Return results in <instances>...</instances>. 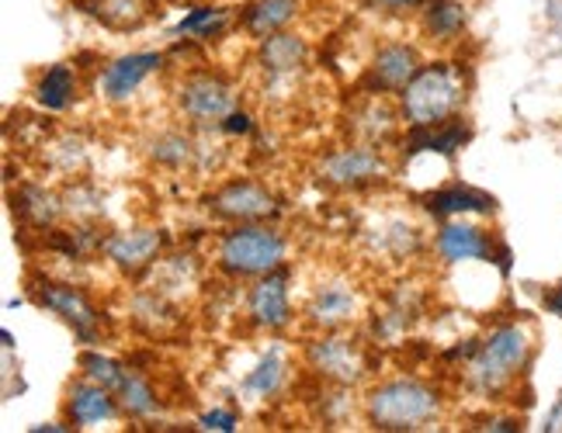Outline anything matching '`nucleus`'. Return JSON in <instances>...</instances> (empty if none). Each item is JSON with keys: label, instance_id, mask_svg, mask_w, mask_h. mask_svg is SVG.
Instances as JSON below:
<instances>
[{"label": "nucleus", "instance_id": "1", "mask_svg": "<svg viewBox=\"0 0 562 433\" xmlns=\"http://www.w3.org/2000/svg\"><path fill=\"white\" fill-rule=\"evenodd\" d=\"M462 98V70L451 67V62H430L403 87V118H409V125H438L459 112Z\"/></svg>", "mask_w": 562, "mask_h": 433}, {"label": "nucleus", "instance_id": "2", "mask_svg": "<svg viewBox=\"0 0 562 433\" xmlns=\"http://www.w3.org/2000/svg\"><path fill=\"white\" fill-rule=\"evenodd\" d=\"M531 346H535V337L525 322H504V327H496L480 343V351L472 354V364H469L472 381L486 388V392L510 385L528 367Z\"/></svg>", "mask_w": 562, "mask_h": 433}, {"label": "nucleus", "instance_id": "3", "mask_svg": "<svg viewBox=\"0 0 562 433\" xmlns=\"http://www.w3.org/2000/svg\"><path fill=\"white\" fill-rule=\"evenodd\" d=\"M289 243L278 229L240 223L220 240V267L233 277H265L285 267Z\"/></svg>", "mask_w": 562, "mask_h": 433}, {"label": "nucleus", "instance_id": "4", "mask_svg": "<svg viewBox=\"0 0 562 433\" xmlns=\"http://www.w3.org/2000/svg\"><path fill=\"white\" fill-rule=\"evenodd\" d=\"M438 413V396L420 381L379 385L369 399V417L382 430H414Z\"/></svg>", "mask_w": 562, "mask_h": 433}, {"label": "nucleus", "instance_id": "5", "mask_svg": "<svg viewBox=\"0 0 562 433\" xmlns=\"http://www.w3.org/2000/svg\"><path fill=\"white\" fill-rule=\"evenodd\" d=\"M233 104H236L233 87L215 73H194L178 87V112L194 125L226 118L233 112Z\"/></svg>", "mask_w": 562, "mask_h": 433}, {"label": "nucleus", "instance_id": "6", "mask_svg": "<svg viewBox=\"0 0 562 433\" xmlns=\"http://www.w3.org/2000/svg\"><path fill=\"white\" fill-rule=\"evenodd\" d=\"M32 298L38 301V306H46V309H53L56 316L67 319L83 340H91V337H94L98 322H101V312H98L77 288H70V285H56V281H49V277H38V281H32Z\"/></svg>", "mask_w": 562, "mask_h": 433}, {"label": "nucleus", "instance_id": "7", "mask_svg": "<svg viewBox=\"0 0 562 433\" xmlns=\"http://www.w3.org/2000/svg\"><path fill=\"white\" fill-rule=\"evenodd\" d=\"M209 208L229 223H261L268 215H274V198L271 191H265L254 181H229L209 198Z\"/></svg>", "mask_w": 562, "mask_h": 433}, {"label": "nucleus", "instance_id": "8", "mask_svg": "<svg viewBox=\"0 0 562 433\" xmlns=\"http://www.w3.org/2000/svg\"><path fill=\"white\" fill-rule=\"evenodd\" d=\"M247 316L265 330H281L292 319V301H289V271L278 267L265 277H257V285L247 295Z\"/></svg>", "mask_w": 562, "mask_h": 433}, {"label": "nucleus", "instance_id": "9", "mask_svg": "<svg viewBox=\"0 0 562 433\" xmlns=\"http://www.w3.org/2000/svg\"><path fill=\"white\" fill-rule=\"evenodd\" d=\"M420 70V59L417 53L403 46V42H393V46H382L369 67V77H364V87L369 94H393L403 91V87L417 77Z\"/></svg>", "mask_w": 562, "mask_h": 433}, {"label": "nucleus", "instance_id": "10", "mask_svg": "<svg viewBox=\"0 0 562 433\" xmlns=\"http://www.w3.org/2000/svg\"><path fill=\"white\" fill-rule=\"evenodd\" d=\"M104 257L125 274H139L157 264L160 257V236L157 229H125L104 240Z\"/></svg>", "mask_w": 562, "mask_h": 433}, {"label": "nucleus", "instance_id": "11", "mask_svg": "<svg viewBox=\"0 0 562 433\" xmlns=\"http://www.w3.org/2000/svg\"><path fill=\"white\" fill-rule=\"evenodd\" d=\"M323 170H327V181L334 184L361 187V184L379 181L385 173V163L372 146H348V149H337L334 157H327Z\"/></svg>", "mask_w": 562, "mask_h": 433}, {"label": "nucleus", "instance_id": "12", "mask_svg": "<svg viewBox=\"0 0 562 433\" xmlns=\"http://www.w3.org/2000/svg\"><path fill=\"white\" fill-rule=\"evenodd\" d=\"M160 62H164V56H157V53H133V56L115 59L112 67L104 70V77H101L104 98H108V101H125V98H133V94L139 91V87H143V80H146L149 73H157V70H160Z\"/></svg>", "mask_w": 562, "mask_h": 433}, {"label": "nucleus", "instance_id": "13", "mask_svg": "<svg viewBox=\"0 0 562 433\" xmlns=\"http://www.w3.org/2000/svg\"><path fill=\"white\" fill-rule=\"evenodd\" d=\"M302 67H306V46H302V38L285 32H274L265 38L261 70L268 73L271 83H295Z\"/></svg>", "mask_w": 562, "mask_h": 433}, {"label": "nucleus", "instance_id": "14", "mask_svg": "<svg viewBox=\"0 0 562 433\" xmlns=\"http://www.w3.org/2000/svg\"><path fill=\"white\" fill-rule=\"evenodd\" d=\"M310 357L319 375H327L340 385H351L364 375V357L348 340H319V343H313Z\"/></svg>", "mask_w": 562, "mask_h": 433}, {"label": "nucleus", "instance_id": "15", "mask_svg": "<svg viewBox=\"0 0 562 433\" xmlns=\"http://www.w3.org/2000/svg\"><path fill=\"white\" fill-rule=\"evenodd\" d=\"M435 250L448 264H469V260H490L493 257V240L475 226L451 223L438 232Z\"/></svg>", "mask_w": 562, "mask_h": 433}, {"label": "nucleus", "instance_id": "16", "mask_svg": "<svg viewBox=\"0 0 562 433\" xmlns=\"http://www.w3.org/2000/svg\"><path fill=\"white\" fill-rule=\"evenodd\" d=\"M67 413L77 426H94L101 420H112L119 413V399L112 396V388H104L98 381H77L67 396Z\"/></svg>", "mask_w": 562, "mask_h": 433}, {"label": "nucleus", "instance_id": "17", "mask_svg": "<svg viewBox=\"0 0 562 433\" xmlns=\"http://www.w3.org/2000/svg\"><path fill=\"white\" fill-rule=\"evenodd\" d=\"M306 312H310V319L316 322V327L337 330V327H344V322H351L358 316V298L344 285H327V288H316Z\"/></svg>", "mask_w": 562, "mask_h": 433}, {"label": "nucleus", "instance_id": "18", "mask_svg": "<svg viewBox=\"0 0 562 433\" xmlns=\"http://www.w3.org/2000/svg\"><path fill=\"white\" fill-rule=\"evenodd\" d=\"M430 215H469V212H493V198L475 187H462V184H451L441 187L435 194L424 198Z\"/></svg>", "mask_w": 562, "mask_h": 433}, {"label": "nucleus", "instance_id": "19", "mask_svg": "<svg viewBox=\"0 0 562 433\" xmlns=\"http://www.w3.org/2000/svg\"><path fill=\"white\" fill-rule=\"evenodd\" d=\"M299 0H257V4H247L244 11V29L257 38H268L274 32H281L295 18Z\"/></svg>", "mask_w": 562, "mask_h": 433}, {"label": "nucleus", "instance_id": "20", "mask_svg": "<svg viewBox=\"0 0 562 433\" xmlns=\"http://www.w3.org/2000/svg\"><path fill=\"white\" fill-rule=\"evenodd\" d=\"M77 8L104 21L108 29H139L146 21L143 0H77Z\"/></svg>", "mask_w": 562, "mask_h": 433}, {"label": "nucleus", "instance_id": "21", "mask_svg": "<svg viewBox=\"0 0 562 433\" xmlns=\"http://www.w3.org/2000/svg\"><path fill=\"white\" fill-rule=\"evenodd\" d=\"M74 91H77V77H74L70 67H49L35 83V98H38L42 107H49V112L67 107Z\"/></svg>", "mask_w": 562, "mask_h": 433}, {"label": "nucleus", "instance_id": "22", "mask_svg": "<svg viewBox=\"0 0 562 433\" xmlns=\"http://www.w3.org/2000/svg\"><path fill=\"white\" fill-rule=\"evenodd\" d=\"M424 25L441 42L456 38L465 29V4L462 0H430L427 11H424Z\"/></svg>", "mask_w": 562, "mask_h": 433}, {"label": "nucleus", "instance_id": "23", "mask_svg": "<svg viewBox=\"0 0 562 433\" xmlns=\"http://www.w3.org/2000/svg\"><path fill=\"white\" fill-rule=\"evenodd\" d=\"M154 157L160 160V163H170V167H181V163H188L191 160V143H188V136H160L157 143H154Z\"/></svg>", "mask_w": 562, "mask_h": 433}, {"label": "nucleus", "instance_id": "24", "mask_svg": "<svg viewBox=\"0 0 562 433\" xmlns=\"http://www.w3.org/2000/svg\"><path fill=\"white\" fill-rule=\"evenodd\" d=\"M226 21V11H220V8H199L194 14H188L184 21H181V32H199V35H212L215 29H220Z\"/></svg>", "mask_w": 562, "mask_h": 433}, {"label": "nucleus", "instance_id": "25", "mask_svg": "<svg viewBox=\"0 0 562 433\" xmlns=\"http://www.w3.org/2000/svg\"><path fill=\"white\" fill-rule=\"evenodd\" d=\"M223 128H226V133H250V118L244 112H229Z\"/></svg>", "mask_w": 562, "mask_h": 433}, {"label": "nucleus", "instance_id": "26", "mask_svg": "<svg viewBox=\"0 0 562 433\" xmlns=\"http://www.w3.org/2000/svg\"><path fill=\"white\" fill-rule=\"evenodd\" d=\"M205 423H209V426L215 423V430H233V423H236V420H233V413H209V417H205Z\"/></svg>", "mask_w": 562, "mask_h": 433}, {"label": "nucleus", "instance_id": "27", "mask_svg": "<svg viewBox=\"0 0 562 433\" xmlns=\"http://www.w3.org/2000/svg\"><path fill=\"white\" fill-rule=\"evenodd\" d=\"M385 8H417V4H424V0H382Z\"/></svg>", "mask_w": 562, "mask_h": 433}, {"label": "nucleus", "instance_id": "28", "mask_svg": "<svg viewBox=\"0 0 562 433\" xmlns=\"http://www.w3.org/2000/svg\"><path fill=\"white\" fill-rule=\"evenodd\" d=\"M549 309H555V312L562 316V288H559L555 295H549Z\"/></svg>", "mask_w": 562, "mask_h": 433}]
</instances>
